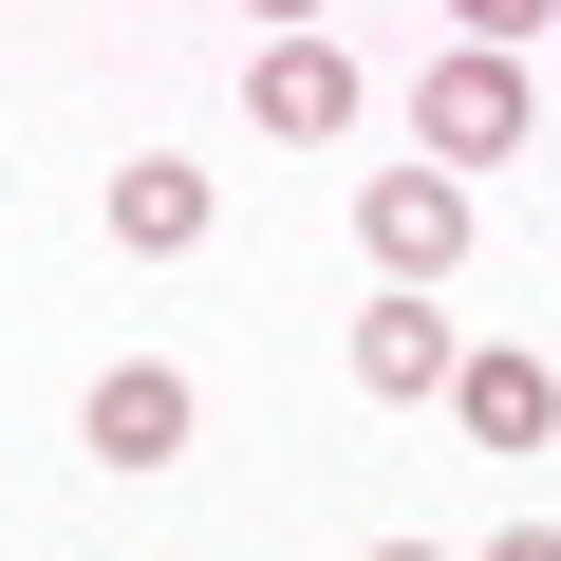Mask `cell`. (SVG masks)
I'll return each mask as SVG.
<instances>
[{"mask_svg":"<svg viewBox=\"0 0 561 561\" xmlns=\"http://www.w3.org/2000/svg\"><path fill=\"white\" fill-rule=\"evenodd\" d=\"M524 131H542V94H524L505 38H468V57L412 76V150H431V169H486V150H524Z\"/></svg>","mask_w":561,"mask_h":561,"instance_id":"1","label":"cell"},{"mask_svg":"<svg viewBox=\"0 0 561 561\" xmlns=\"http://www.w3.org/2000/svg\"><path fill=\"white\" fill-rule=\"evenodd\" d=\"M356 243H375L393 280H449V262H468V169H375V187H356Z\"/></svg>","mask_w":561,"mask_h":561,"instance_id":"2","label":"cell"},{"mask_svg":"<svg viewBox=\"0 0 561 561\" xmlns=\"http://www.w3.org/2000/svg\"><path fill=\"white\" fill-rule=\"evenodd\" d=\"M76 431H94V468H187V431H206V393H187L169 356H113Z\"/></svg>","mask_w":561,"mask_h":561,"instance_id":"3","label":"cell"},{"mask_svg":"<svg viewBox=\"0 0 561 561\" xmlns=\"http://www.w3.org/2000/svg\"><path fill=\"white\" fill-rule=\"evenodd\" d=\"M449 375H468V337H449V300H431V280H393V300L356 319V393H393V412H412V393H449Z\"/></svg>","mask_w":561,"mask_h":561,"instance_id":"4","label":"cell"},{"mask_svg":"<svg viewBox=\"0 0 561 561\" xmlns=\"http://www.w3.org/2000/svg\"><path fill=\"white\" fill-rule=\"evenodd\" d=\"M243 94H262V131H280V150H319V131H356V57H337L319 20H300V38H262V76H243Z\"/></svg>","mask_w":561,"mask_h":561,"instance_id":"5","label":"cell"},{"mask_svg":"<svg viewBox=\"0 0 561 561\" xmlns=\"http://www.w3.org/2000/svg\"><path fill=\"white\" fill-rule=\"evenodd\" d=\"M206 225H225V187H206L187 150H131V169H113V243H131V262H187Z\"/></svg>","mask_w":561,"mask_h":561,"instance_id":"6","label":"cell"},{"mask_svg":"<svg viewBox=\"0 0 561 561\" xmlns=\"http://www.w3.org/2000/svg\"><path fill=\"white\" fill-rule=\"evenodd\" d=\"M449 412H468V449H542V431H561V375H542V356H468Z\"/></svg>","mask_w":561,"mask_h":561,"instance_id":"7","label":"cell"},{"mask_svg":"<svg viewBox=\"0 0 561 561\" xmlns=\"http://www.w3.org/2000/svg\"><path fill=\"white\" fill-rule=\"evenodd\" d=\"M449 20H468V38H505V57H524V38H542V20H561V0H449Z\"/></svg>","mask_w":561,"mask_h":561,"instance_id":"8","label":"cell"},{"mask_svg":"<svg viewBox=\"0 0 561 561\" xmlns=\"http://www.w3.org/2000/svg\"><path fill=\"white\" fill-rule=\"evenodd\" d=\"M486 561H561V524H505V542H486Z\"/></svg>","mask_w":561,"mask_h":561,"instance_id":"9","label":"cell"},{"mask_svg":"<svg viewBox=\"0 0 561 561\" xmlns=\"http://www.w3.org/2000/svg\"><path fill=\"white\" fill-rule=\"evenodd\" d=\"M300 20H319V0H262V38H300Z\"/></svg>","mask_w":561,"mask_h":561,"instance_id":"10","label":"cell"},{"mask_svg":"<svg viewBox=\"0 0 561 561\" xmlns=\"http://www.w3.org/2000/svg\"><path fill=\"white\" fill-rule=\"evenodd\" d=\"M375 561H449V542H375Z\"/></svg>","mask_w":561,"mask_h":561,"instance_id":"11","label":"cell"}]
</instances>
